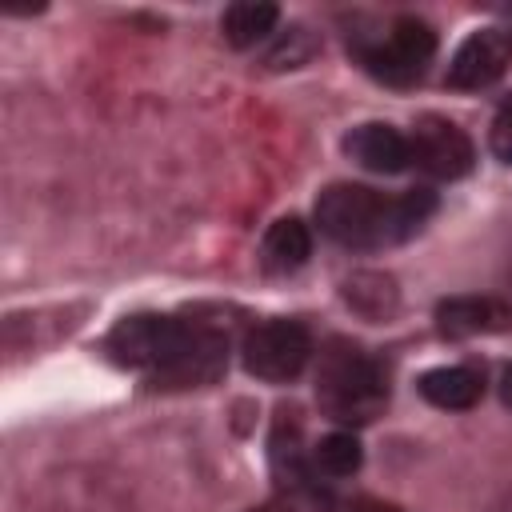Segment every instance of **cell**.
Wrapping results in <instances>:
<instances>
[{
	"mask_svg": "<svg viewBox=\"0 0 512 512\" xmlns=\"http://www.w3.org/2000/svg\"><path fill=\"white\" fill-rule=\"evenodd\" d=\"M488 144H492L496 160L512 164V96L496 108V116H492V132H488Z\"/></svg>",
	"mask_w": 512,
	"mask_h": 512,
	"instance_id": "17",
	"label": "cell"
},
{
	"mask_svg": "<svg viewBox=\"0 0 512 512\" xmlns=\"http://www.w3.org/2000/svg\"><path fill=\"white\" fill-rule=\"evenodd\" d=\"M252 512H292V508L280 504V500H272V504H260V508H252Z\"/></svg>",
	"mask_w": 512,
	"mask_h": 512,
	"instance_id": "19",
	"label": "cell"
},
{
	"mask_svg": "<svg viewBox=\"0 0 512 512\" xmlns=\"http://www.w3.org/2000/svg\"><path fill=\"white\" fill-rule=\"evenodd\" d=\"M416 392L444 412H464L484 396V372L476 364H444V368H428L416 380Z\"/></svg>",
	"mask_w": 512,
	"mask_h": 512,
	"instance_id": "11",
	"label": "cell"
},
{
	"mask_svg": "<svg viewBox=\"0 0 512 512\" xmlns=\"http://www.w3.org/2000/svg\"><path fill=\"white\" fill-rule=\"evenodd\" d=\"M500 512H512V500H508V504H504V508H500Z\"/></svg>",
	"mask_w": 512,
	"mask_h": 512,
	"instance_id": "21",
	"label": "cell"
},
{
	"mask_svg": "<svg viewBox=\"0 0 512 512\" xmlns=\"http://www.w3.org/2000/svg\"><path fill=\"white\" fill-rule=\"evenodd\" d=\"M316 404L336 424H368L388 404V368L360 344L332 340L316 368Z\"/></svg>",
	"mask_w": 512,
	"mask_h": 512,
	"instance_id": "3",
	"label": "cell"
},
{
	"mask_svg": "<svg viewBox=\"0 0 512 512\" xmlns=\"http://www.w3.org/2000/svg\"><path fill=\"white\" fill-rule=\"evenodd\" d=\"M268 456H272V468L288 480H300L304 472V452H300V420L296 412H280L276 424H272V436H268Z\"/></svg>",
	"mask_w": 512,
	"mask_h": 512,
	"instance_id": "15",
	"label": "cell"
},
{
	"mask_svg": "<svg viewBox=\"0 0 512 512\" xmlns=\"http://www.w3.org/2000/svg\"><path fill=\"white\" fill-rule=\"evenodd\" d=\"M352 52L368 76H376L392 88H408L428 72L432 56H436V32L420 16H396L388 24V32H376V36L360 32L352 40Z\"/></svg>",
	"mask_w": 512,
	"mask_h": 512,
	"instance_id": "4",
	"label": "cell"
},
{
	"mask_svg": "<svg viewBox=\"0 0 512 512\" xmlns=\"http://www.w3.org/2000/svg\"><path fill=\"white\" fill-rule=\"evenodd\" d=\"M508 56H512V44H508V36L500 28H476L456 48L444 80H448V88L480 92V88H488V84H496L504 76Z\"/></svg>",
	"mask_w": 512,
	"mask_h": 512,
	"instance_id": "7",
	"label": "cell"
},
{
	"mask_svg": "<svg viewBox=\"0 0 512 512\" xmlns=\"http://www.w3.org/2000/svg\"><path fill=\"white\" fill-rule=\"evenodd\" d=\"M340 300L368 324H384L400 312V288L388 272L376 268H356L352 276L340 280Z\"/></svg>",
	"mask_w": 512,
	"mask_h": 512,
	"instance_id": "10",
	"label": "cell"
},
{
	"mask_svg": "<svg viewBox=\"0 0 512 512\" xmlns=\"http://www.w3.org/2000/svg\"><path fill=\"white\" fill-rule=\"evenodd\" d=\"M104 352L120 368L148 372L156 388H200L228 364V328L216 320L136 312L104 336Z\"/></svg>",
	"mask_w": 512,
	"mask_h": 512,
	"instance_id": "1",
	"label": "cell"
},
{
	"mask_svg": "<svg viewBox=\"0 0 512 512\" xmlns=\"http://www.w3.org/2000/svg\"><path fill=\"white\" fill-rule=\"evenodd\" d=\"M368 512H396V508H368Z\"/></svg>",
	"mask_w": 512,
	"mask_h": 512,
	"instance_id": "20",
	"label": "cell"
},
{
	"mask_svg": "<svg viewBox=\"0 0 512 512\" xmlns=\"http://www.w3.org/2000/svg\"><path fill=\"white\" fill-rule=\"evenodd\" d=\"M276 20H280V8L268 4V0H240V4H228L224 16H220V32L232 48H256L260 40H268L276 32Z\"/></svg>",
	"mask_w": 512,
	"mask_h": 512,
	"instance_id": "13",
	"label": "cell"
},
{
	"mask_svg": "<svg viewBox=\"0 0 512 512\" xmlns=\"http://www.w3.org/2000/svg\"><path fill=\"white\" fill-rule=\"evenodd\" d=\"M436 328L452 340L496 336L512 328V308L496 296H448L436 304Z\"/></svg>",
	"mask_w": 512,
	"mask_h": 512,
	"instance_id": "8",
	"label": "cell"
},
{
	"mask_svg": "<svg viewBox=\"0 0 512 512\" xmlns=\"http://www.w3.org/2000/svg\"><path fill=\"white\" fill-rule=\"evenodd\" d=\"M344 152H348V160H356L364 172H376V176H396V172L412 168L408 136L396 132L392 124H380V120L356 124L344 136Z\"/></svg>",
	"mask_w": 512,
	"mask_h": 512,
	"instance_id": "9",
	"label": "cell"
},
{
	"mask_svg": "<svg viewBox=\"0 0 512 512\" xmlns=\"http://www.w3.org/2000/svg\"><path fill=\"white\" fill-rule=\"evenodd\" d=\"M412 164L432 180H460L476 164L472 136L448 116H420L408 136Z\"/></svg>",
	"mask_w": 512,
	"mask_h": 512,
	"instance_id": "6",
	"label": "cell"
},
{
	"mask_svg": "<svg viewBox=\"0 0 512 512\" xmlns=\"http://www.w3.org/2000/svg\"><path fill=\"white\" fill-rule=\"evenodd\" d=\"M436 212L432 188H408L400 196H384L368 184H328L316 196V224L328 240L344 248H388L416 236Z\"/></svg>",
	"mask_w": 512,
	"mask_h": 512,
	"instance_id": "2",
	"label": "cell"
},
{
	"mask_svg": "<svg viewBox=\"0 0 512 512\" xmlns=\"http://www.w3.org/2000/svg\"><path fill=\"white\" fill-rule=\"evenodd\" d=\"M316 48H320L316 36H312L304 24H296V28H288V32L276 40V48L268 52V68H300V64L312 60Z\"/></svg>",
	"mask_w": 512,
	"mask_h": 512,
	"instance_id": "16",
	"label": "cell"
},
{
	"mask_svg": "<svg viewBox=\"0 0 512 512\" xmlns=\"http://www.w3.org/2000/svg\"><path fill=\"white\" fill-rule=\"evenodd\" d=\"M312 356V336L300 320H264L256 328L244 332V344H240V360H244V372L256 376V380H268V384H288L304 372Z\"/></svg>",
	"mask_w": 512,
	"mask_h": 512,
	"instance_id": "5",
	"label": "cell"
},
{
	"mask_svg": "<svg viewBox=\"0 0 512 512\" xmlns=\"http://www.w3.org/2000/svg\"><path fill=\"white\" fill-rule=\"evenodd\" d=\"M500 396H504V404L512 408V364L500 372Z\"/></svg>",
	"mask_w": 512,
	"mask_h": 512,
	"instance_id": "18",
	"label": "cell"
},
{
	"mask_svg": "<svg viewBox=\"0 0 512 512\" xmlns=\"http://www.w3.org/2000/svg\"><path fill=\"white\" fill-rule=\"evenodd\" d=\"M312 464L324 472V476H332V480H340V476H352L360 464H364V448H360V440H356V432H328L316 448H312Z\"/></svg>",
	"mask_w": 512,
	"mask_h": 512,
	"instance_id": "14",
	"label": "cell"
},
{
	"mask_svg": "<svg viewBox=\"0 0 512 512\" xmlns=\"http://www.w3.org/2000/svg\"><path fill=\"white\" fill-rule=\"evenodd\" d=\"M308 256H312V232L300 216H280L260 240V268L272 276H288L304 268Z\"/></svg>",
	"mask_w": 512,
	"mask_h": 512,
	"instance_id": "12",
	"label": "cell"
}]
</instances>
